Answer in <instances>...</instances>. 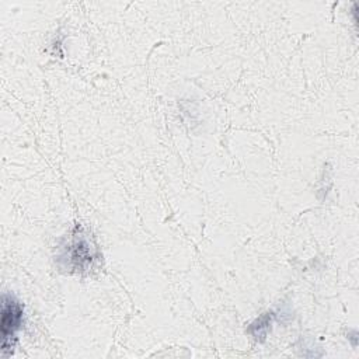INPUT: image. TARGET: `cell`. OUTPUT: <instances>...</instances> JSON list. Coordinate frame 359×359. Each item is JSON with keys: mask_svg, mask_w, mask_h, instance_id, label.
<instances>
[{"mask_svg": "<svg viewBox=\"0 0 359 359\" xmlns=\"http://www.w3.org/2000/svg\"><path fill=\"white\" fill-rule=\"evenodd\" d=\"M59 258L66 259V266L73 271H87V268L91 266L93 262V252L88 238L83 233L74 234L66 245V251Z\"/></svg>", "mask_w": 359, "mask_h": 359, "instance_id": "obj_2", "label": "cell"}, {"mask_svg": "<svg viewBox=\"0 0 359 359\" xmlns=\"http://www.w3.org/2000/svg\"><path fill=\"white\" fill-rule=\"evenodd\" d=\"M24 310L21 303L10 293H4L1 299V352L8 355L17 339V334L22 327Z\"/></svg>", "mask_w": 359, "mask_h": 359, "instance_id": "obj_1", "label": "cell"}, {"mask_svg": "<svg viewBox=\"0 0 359 359\" xmlns=\"http://www.w3.org/2000/svg\"><path fill=\"white\" fill-rule=\"evenodd\" d=\"M272 317H273V313H265L262 314L259 318L255 320V323H252L248 328V331L258 339H262L265 338L268 330L271 328V324H272Z\"/></svg>", "mask_w": 359, "mask_h": 359, "instance_id": "obj_3", "label": "cell"}]
</instances>
